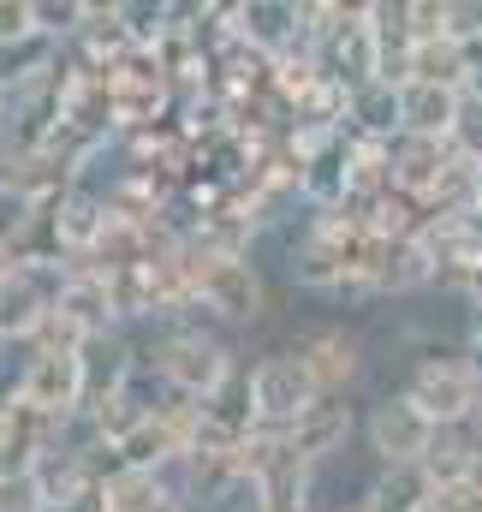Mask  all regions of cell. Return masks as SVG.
<instances>
[{
	"instance_id": "cell-1",
	"label": "cell",
	"mask_w": 482,
	"mask_h": 512,
	"mask_svg": "<svg viewBox=\"0 0 482 512\" xmlns=\"http://www.w3.org/2000/svg\"><path fill=\"white\" fill-rule=\"evenodd\" d=\"M149 376L161 382V393L173 399H191V405H209L221 387L239 376V358L221 334L197 328V322H173L161 328L155 352H149Z\"/></svg>"
},
{
	"instance_id": "cell-2",
	"label": "cell",
	"mask_w": 482,
	"mask_h": 512,
	"mask_svg": "<svg viewBox=\"0 0 482 512\" xmlns=\"http://www.w3.org/2000/svg\"><path fill=\"white\" fill-rule=\"evenodd\" d=\"M405 393H411V405H417L435 429H471V417H477V405H482V370L465 358V340H459V346L429 340L423 358L411 364Z\"/></svg>"
},
{
	"instance_id": "cell-3",
	"label": "cell",
	"mask_w": 482,
	"mask_h": 512,
	"mask_svg": "<svg viewBox=\"0 0 482 512\" xmlns=\"http://www.w3.org/2000/svg\"><path fill=\"white\" fill-rule=\"evenodd\" d=\"M191 286H197V310H209L215 322L227 328H256L268 316V286H262V268L239 251H203L191 245Z\"/></svg>"
},
{
	"instance_id": "cell-4",
	"label": "cell",
	"mask_w": 482,
	"mask_h": 512,
	"mask_svg": "<svg viewBox=\"0 0 482 512\" xmlns=\"http://www.w3.org/2000/svg\"><path fill=\"white\" fill-rule=\"evenodd\" d=\"M328 393L310 382V370L298 364V352H268L250 364V405H256V429L286 435L310 405H322Z\"/></svg>"
},
{
	"instance_id": "cell-5",
	"label": "cell",
	"mask_w": 482,
	"mask_h": 512,
	"mask_svg": "<svg viewBox=\"0 0 482 512\" xmlns=\"http://www.w3.org/2000/svg\"><path fill=\"white\" fill-rule=\"evenodd\" d=\"M286 352H298V364L310 370V382L322 387L328 399H346L363 382V370H369V346H363V334L352 322H316Z\"/></svg>"
},
{
	"instance_id": "cell-6",
	"label": "cell",
	"mask_w": 482,
	"mask_h": 512,
	"mask_svg": "<svg viewBox=\"0 0 482 512\" xmlns=\"http://www.w3.org/2000/svg\"><path fill=\"white\" fill-rule=\"evenodd\" d=\"M435 435H441V429L411 405L405 387L381 393V399L369 405V417H363V441H369L375 465H423L429 447H435Z\"/></svg>"
},
{
	"instance_id": "cell-7",
	"label": "cell",
	"mask_w": 482,
	"mask_h": 512,
	"mask_svg": "<svg viewBox=\"0 0 482 512\" xmlns=\"http://www.w3.org/2000/svg\"><path fill=\"white\" fill-rule=\"evenodd\" d=\"M12 393L30 405V411H42V417H60V423H78L84 417V405H90V370H84V358H24V370H18V382Z\"/></svg>"
},
{
	"instance_id": "cell-8",
	"label": "cell",
	"mask_w": 482,
	"mask_h": 512,
	"mask_svg": "<svg viewBox=\"0 0 482 512\" xmlns=\"http://www.w3.org/2000/svg\"><path fill=\"white\" fill-rule=\"evenodd\" d=\"M465 167V155L447 137H393V191L429 215V203L447 191V179Z\"/></svg>"
},
{
	"instance_id": "cell-9",
	"label": "cell",
	"mask_w": 482,
	"mask_h": 512,
	"mask_svg": "<svg viewBox=\"0 0 482 512\" xmlns=\"http://www.w3.org/2000/svg\"><path fill=\"white\" fill-rule=\"evenodd\" d=\"M352 429H358V417H352V405L346 399H322V405H310L280 441H286V453L316 477L334 453H346V441H352Z\"/></svg>"
},
{
	"instance_id": "cell-10",
	"label": "cell",
	"mask_w": 482,
	"mask_h": 512,
	"mask_svg": "<svg viewBox=\"0 0 482 512\" xmlns=\"http://www.w3.org/2000/svg\"><path fill=\"white\" fill-rule=\"evenodd\" d=\"M54 310H60L66 322H78L90 340H102V334H120V316H114L108 274H96L90 262H66V274L54 280Z\"/></svg>"
},
{
	"instance_id": "cell-11",
	"label": "cell",
	"mask_w": 482,
	"mask_h": 512,
	"mask_svg": "<svg viewBox=\"0 0 482 512\" xmlns=\"http://www.w3.org/2000/svg\"><path fill=\"white\" fill-rule=\"evenodd\" d=\"M435 280H441V268H435V251L423 239H375V256H369V292L375 298H411Z\"/></svg>"
},
{
	"instance_id": "cell-12",
	"label": "cell",
	"mask_w": 482,
	"mask_h": 512,
	"mask_svg": "<svg viewBox=\"0 0 482 512\" xmlns=\"http://www.w3.org/2000/svg\"><path fill=\"white\" fill-rule=\"evenodd\" d=\"M48 316H54V274L18 268L0 286V346H30Z\"/></svg>"
},
{
	"instance_id": "cell-13",
	"label": "cell",
	"mask_w": 482,
	"mask_h": 512,
	"mask_svg": "<svg viewBox=\"0 0 482 512\" xmlns=\"http://www.w3.org/2000/svg\"><path fill=\"white\" fill-rule=\"evenodd\" d=\"M108 221H114L108 191L78 185L72 197H60V203H54V233H60L66 262H90V251H96V245H102V233H108Z\"/></svg>"
},
{
	"instance_id": "cell-14",
	"label": "cell",
	"mask_w": 482,
	"mask_h": 512,
	"mask_svg": "<svg viewBox=\"0 0 482 512\" xmlns=\"http://www.w3.org/2000/svg\"><path fill=\"white\" fill-rule=\"evenodd\" d=\"M465 90L453 84H399V137H447L459 131Z\"/></svg>"
},
{
	"instance_id": "cell-15",
	"label": "cell",
	"mask_w": 482,
	"mask_h": 512,
	"mask_svg": "<svg viewBox=\"0 0 482 512\" xmlns=\"http://www.w3.org/2000/svg\"><path fill=\"white\" fill-rule=\"evenodd\" d=\"M435 483L423 465H381L363 489V512H429Z\"/></svg>"
},
{
	"instance_id": "cell-16",
	"label": "cell",
	"mask_w": 482,
	"mask_h": 512,
	"mask_svg": "<svg viewBox=\"0 0 482 512\" xmlns=\"http://www.w3.org/2000/svg\"><path fill=\"white\" fill-rule=\"evenodd\" d=\"M108 501H114V512H191V495L155 471H120L108 483Z\"/></svg>"
},
{
	"instance_id": "cell-17",
	"label": "cell",
	"mask_w": 482,
	"mask_h": 512,
	"mask_svg": "<svg viewBox=\"0 0 482 512\" xmlns=\"http://www.w3.org/2000/svg\"><path fill=\"white\" fill-rule=\"evenodd\" d=\"M477 441H471V429H441L435 435V447H429V459H423V471H429V483L435 489H447V483H471V471H477Z\"/></svg>"
},
{
	"instance_id": "cell-18",
	"label": "cell",
	"mask_w": 482,
	"mask_h": 512,
	"mask_svg": "<svg viewBox=\"0 0 482 512\" xmlns=\"http://www.w3.org/2000/svg\"><path fill=\"white\" fill-rule=\"evenodd\" d=\"M84 18H90V0H36V30H42L48 42H60V48L78 42Z\"/></svg>"
},
{
	"instance_id": "cell-19",
	"label": "cell",
	"mask_w": 482,
	"mask_h": 512,
	"mask_svg": "<svg viewBox=\"0 0 482 512\" xmlns=\"http://www.w3.org/2000/svg\"><path fill=\"white\" fill-rule=\"evenodd\" d=\"M0 512H54L42 471H0Z\"/></svg>"
},
{
	"instance_id": "cell-20",
	"label": "cell",
	"mask_w": 482,
	"mask_h": 512,
	"mask_svg": "<svg viewBox=\"0 0 482 512\" xmlns=\"http://www.w3.org/2000/svg\"><path fill=\"white\" fill-rule=\"evenodd\" d=\"M405 36L411 42L447 36V0H405Z\"/></svg>"
},
{
	"instance_id": "cell-21",
	"label": "cell",
	"mask_w": 482,
	"mask_h": 512,
	"mask_svg": "<svg viewBox=\"0 0 482 512\" xmlns=\"http://www.w3.org/2000/svg\"><path fill=\"white\" fill-rule=\"evenodd\" d=\"M30 36H42L36 30V0H0V48L30 42Z\"/></svg>"
},
{
	"instance_id": "cell-22",
	"label": "cell",
	"mask_w": 482,
	"mask_h": 512,
	"mask_svg": "<svg viewBox=\"0 0 482 512\" xmlns=\"http://www.w3.org/2000/svg\"><path fill=\"white\" fill-rule=\"evenodd\" d=\"M447 36L465 48H482V0H447Z\"/></svg>"
},
{
	"instance_id": "cell-23",
	"label": "cell",
	"mask_w": 482,
	"mask_h": 512,
	"mask_svg": "<svg viewBox=\"0 0 482 512\" xmlns=\"http://www.w3.org/2000/svg\"><path fill=\"white\" fill-rule=\"evenodd\" d=\"M453 149L477 167L482 161V96H465V114H459V131H453Z\"/></svg>"
},
{
	"instance_id": "cell-24",
	"label": "cell",
	"mask_w": 482,
	"mask_h": 512,
	"mask_svg": "<svg viewBox=\"0 0 482 512\" xmlns=\"http://www.w3.org/2000/svg\"><path fill=\"white\" fill-rule=\"evenodd\" d=\"M54 512H114V501H108V483H102V477L78 483V489H72V495H66Z\"/></svg>"
},
{
	"instance_id": "cell-25",
	"label": "cell",
	"mask_w": 482,
	"mask_h": 512,
	"mask_svg": "<svg viewBox=\"0 0 482 512\" xmlns=\"http://www.w3.org/2000/svg\"><path fill=\"white\" fill-rule=\"evenodd\" d=\"M429 512H482V489L477 483H447V489H435Z\"/></svg>"
},
{
	"instance_id": "cell-26",
	"label": "cell",
	"mask_w": 482,
	"mask_h": 512,
	"mask_svg": "<svg viewBox=\"0 0 482 512\" xmlns=\"http://www.w3.org/2000/svg\"><path fill=\"white\" fill-rule=\"evenodd\" d=\"M465 358L482 370V310H471V334H465Z\"/></svg>"
},
{
	"instance_id": "cell-27",
	"label": "cell",
	"mask_w": 482,
	"mask_h": 512,
	"mask_svg": "<svg viewBox=\"0 0 482 512\" xmlns=\"http://www.w3.org/2000/svg\"><path fill=\"white\" fill-rule=\"evenodd\" d=\"M12 274H18V262H12V251H6V239H0V286H6Z\"/></svg>"
},
{
	"instance_id": "cell-28",
	"label": "cell",
	"mask_w": 482,
	"mask_h": 512,
	"mask_svg": "<svg viewBox=\"0 0 482 512\" xmlns=\"http://www.w3.org/2000/svg\"><path fill=\"white\" fill-rule=\"evenodd\" d=\"M471 441L482 447V405H477V417H471Z\"/></svg>"
},
{
	"instance_id": "cell-29",
	"label": "cell",
	"mask_w": 482,
	"mask_h": 512,
	"mask_svg": "<svg viewBox=\"0 0 482 512\" xmlns=\"http://www.w3.org/2000/svg\"><path fill=\"white\" fill-rule=\"evenodd\" d=\"M471 185H477V209H482V161L471 167Z\"/></svg>"
},
{
	"instance_id": "cell-30",
	"label": "cell",
	"mask_w": 482,
	"mask_h": 512,
	"mask_svg": "<svg viewBox=\"0 0 482 512\" xmlns=\"http://www.w3.org/2000/svg\"><path fill=\"white\" fill-rule=\"evenodd\" d=\"M471 483H477V489H482V453H477V471H471Z\"/></svg>"
},
{
	"instance_id": "cell-31",
	"label": "cell",
	"mask_w": 482,
	"mask_h": 512,
	"mask_svg": "<svg viewBox=\"0 0 482 512\" xmlns=\"http://www.w3.org/2000/svg\"><path fill=\"white\" fill-rule=\"evenodd\" d=\"M352 512H363V507H352Z\"/></svg>"
}]
</instances>
